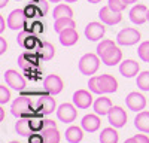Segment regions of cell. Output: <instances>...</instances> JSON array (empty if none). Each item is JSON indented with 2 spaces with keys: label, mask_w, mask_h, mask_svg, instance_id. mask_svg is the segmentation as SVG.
<instances>
[{
  "label": "cell",
  "mask_w": 149,
  "mask_h": 143,
  "mask_svg": "<svg viewBox=\"0 0 149 143\" xmlns=\"http://www.w3.org/2000/svg\"><path fill=\"white\" fill-rule=\"evenodd\" d=\"M118 139H119V134L115 130V127L104 128L100 134V143H118Z\"/></svg>",
  "instance_id": "cb8c5ba5"
},
{
  "label": "cell",
  "mask_w": 149,
  "mask_h": 143,
  "mask_svg": "<svg viewBox=\"0 0 149 143\" xmlns=\"http://www.w3.org/2000/svg\"><path fill=\"white\" fill-rule=\"evenodd\" d=\"M139 70H140V66H139L137 61H134V60H125V61H122L121 66H119V73L124 78H134L139 73Z\"/></svg>",
  "instance_id": "e0dca14e"
},
{
  "label": "cell",
  "mask_w": 149,
  "mask_h": 143,
  "mask_svg": "<svg viewBox=\"0 0 149 143\" xmlns=\"http://www.w3.org/2000/svg\"><path fill=\"white\" fill-rule=\"evenodd\" d=\"M134 139H136L137 143H149V137L146 134H136Z\"/></svg>",
  "instance_id": "60d3db41"
},
{
  "label": "cell",
  "mask_w": 149,
  "mask_h": 143,
  "mask_svg": "<svg viewBox=\"0 0 149 143\" xmlns=\"http://www.w3.org/2000/svg\"><path fill=\"white\" fill-rule=\"evenodd\" d=\"M9 143H18V142H15V140H14V142H9Z\"/></svg>",
  "instance_id": "11a10c76"
},
{
  "label": "cell",
  "mask_w": 149,
  "mask_h": 143,
  "mask_svg": "<svg viewBox=\"0 0 149 143\" xmlns=\"http://www.w3.org/2000/svg\"><path fill=\"white\" fill-rule=\"evenodd\" d=\"M140 40V31L136 30V28H122L118 36H116V42L122 46H131V45H136Z\"/></svg>",
  "instance_id": "3957f363"
},
{
  "label": "cell",
  "mask_w": 149,
  "mask_h": 143,
  "mask_svg": "<svg viewBox=\"0 0 149 143\" xmlns=\"http://www.w3.org/2000/svg\"><path fill=\"white\" fill-rule=\"evenodd\" d=\"M40 134L43 137V143H60V131L57 128H48V130H42Z\"/></svg>",
  "instance_id": "484cf974"
},
{
  "label": "cell",
  "mask_w": 149,
  "mask_h": 143,
  "mask_svg": "<svg viewBox=\"0 0 149 143\" xmlns=\"http://www.w3.org/2000/svg\"><path fill=\"white\" fill-rule=\"evenodd\" d=\"M57 109V101L52 94H42L37 97V110L42 115H49Z\"/></svg>",
  "instance_id": "277c9868"
},
{
  "label": "cell",
  "mask_w": 149,
  "mask_h": 143,
  "mask_svg": "<svg viewBox=\"0 0 149 143\" xmlns=\"http://www.w3.org/2000/svg\"><path fill=\"white\" fill-rule=\"evenodd\" d=\"M37 6V14H39V17H43L48 14V10H49V5L48 2H45V0H39V2L36 3Z\"/></svg>",
  "instance_id": "e575fe53"
},
{
  "label": "cell",
  "mask_w": 149,
  "mask_h": 143,
  "mask_svg": "<svg viewBox=\"0 0 149 143\" xmlns=\"http://www.w3.org/2000/svg\"><path fill=\"white\" fill-rule=\"evenodd\" d=\"M84 128L78 125H72L66 130V140L69 143H79L84 139Z\"/></svg>",
  "instance_id": "7402d4cb"
},
{
  "label": "cell",
  "mask_w": 149,
  "mask_h": 143,
  "mask_svg": "<svg viewBox=\"0 0 149 143\" xmlns=\"http://www.w3.org/2000/svg\"><path fill=\"white\" fill-rule=\"evenodd\" d=\"M10 100V92L5 85H0V104H6Z\"/></svg>",
  "instance_id": "836d02e7"
},
{
  "label": "cell",
  "mask_w": 149,
  "mask_h": 143,
  "mask_svg": "<svg viewBox=\"0 0 149 143\" xmlns=\"http://www.w3.org/2000/svg\"><path fill=\"white\" fill-rule=\"evenodd\" d=\"M34 42H36V37H33V36H29V37L26 39V42H24V45H22V46L30 48V46H33V45H34Z\"/></svg>",
  "instance_id": "ee69618b"
},
{
  "label": "cell",
  "mask_w": 149,
  "mask_h": 143,
  "mask_svg": "<svg viewBox=\"0 0 149 143\" xmlns=\"http://www.w3.org/2000/svg\"><path fill=\"white\" fill-rule=\"evenodd\" d=\"M5 27H6V26H5V18L0 17V33L5 31Z\"/></svg>",
  "instance_id": "f6af8a7d"
},
{
  "label": "cell",
  "mask_w": 149,
  "mask_h": 143,
  "mask_svg": "<svg viewBox=\"0 0 149 143\" xmlns=\"http://www.w3.org/2000/svg\"><path fill=\"white\" fill-rule=\"evenodd\" d=\"M148 21H149V9H148Z\"/></svg>",
  "instance_id": "db71d44e"
},
{
  "label": "cell",
  "mask_w": 149,
  "mask_h": 143,
  "mask_svg": "<svg viewBox=\"0 0 149 143\" xmlns=\"http://www.w3.org/2000/svg\"><path fill=\"white\" fill-rule=\"evenodd\" d=\"M36 109H37V99L34 101V99L31 97V95H21V97L15 99L14 103H12V106H10L12 115L17 116V118L29 116Z\"/></svg>",
  "instance_id": "6da1fadb"
},
{
  "label": "cell",
  "mask_w": 149,
  "mask_h": 143,
  "mask_svg": "<svg viewBox=\"0 0 149 143\" xmlns=\"http://www.w3.org/2000/svg\"><path fill=\"white\" fill-rule=\"evenodd\" d=\"M15 131H17V134L22 137H30L34 133L31 128V124H30V118L29 116L18 118V121L15 122Z\"/></svg>",
  "instance_id": "d6986e66"
},
{
  "label": "cell",
  "mask_w": 149,
  "mask_h": 143,
  "mask_svg": "<svg viewBox=\"0 0 149 143\" xmlns=\"http://www.w3.org/2000/svg\"><path fill=\"white\" fill-rule=\"evenodd\" d=\"M100 67V57L93 54V52H88L85 54L81 60H79V72L82 75H94L95 72Z\"/></svg>",
  "instance_id": "7a4b0ae2"
},
{
  "label": "cell",
  "mask_w": 149,
  "mask_h": 143,
  "mask_svg": "<svg viewBox=\"0 0 149 143\" xmlns=\"http://www.w3.org/2000/svg\"><path fill=\"white\" fill-rule=\"evenodd\" d=\"M124 2H125L127 5H130V3H136V2H137V0H124Z\"/></svg>",
  "instance_id": "681fc988"
},
{
  "label": "cell",
  "mask_w": 149,
  "mask_h": 143,
  "mask_svg": "<svg viewBox=\"0 0 149 143\" xmlns=\"http://www.w3.org/2000/svg\"><path fill=\"white\" fill-rule=\"evenodd\" d=\"M3 116H5V110H3V107H0V118L3 119Z\"/></svg>",
  "instance_id": "c3c4849f"
},
{
  "label": "cell",
  "mask_w": 149,
  "mask_h": 143,
  "mask_svg": "<svg viewBox=\"0 0 149 143\" xmlns=\"http://www.w3.org/2000/svg\"><path fill=\"white\" fill-rule=\"evenodd\" d=\"M55 55V48L52 43L49 42H43L40 45V58L45 60V61H48V60H51L52 57Z\"/></svg>",
  "instance_id": "4316f807"
},
{
  "label": "cell",
  "mask_w": 149,
  "mask_h": 143,
  "mask_svg": "<svg viewBox=\"0 0 149 143\" xmlns=\"http://www.w3.org/2000/svg\"><path fill=\"white\" fill-rule=\"evenodd\" d=\"M29 143H43V137H42V134H31L30 137H29Z\"/></svg>",
  "instance_id": "ab89813d"
},
{
  "label": "cell",
  "mask_w": 149,
  "mask_h": 143,
  "mask_svg": "<svg viewBox=\"0 0 149 143\" xmlns=\"http://www.w3.org/2000/svg\"><path fill=\"white\" fill-rule=\"evenodd\" d=\"M24 12H26V17H27V18H33V17H36V15L39 17V14H37V6H36V5H31V6L29 5L26 9H24Z\"/></svg>",
  "instance_id": "8d00e7d4"
},
{
  "label": "cell",
  "mask_w": 149,
  "mask_h": 143,
  "mask_svg": "<svg viewBox=\"0 0 149 143\" xmlns=\"http://www.w3.org/2000/svg\"><path fill=\"white\" fill-rule=\"evenodd\" d=\"M30 36V33L26 30V31H21L19 34H18V37H17V42H18V45H24V42H26V39Z\"/></svg>",
  "instance_id": "f35d334b"
},
{
  "label": "cell",
  "mask_w": 149,
  "mask_h": 143,
  "mask_svg": "<svg viewBox=\"0 0 149 143\" xmlns=\"http://www.w3.org/2000/svg\"><path fill=\"white\" fill-rule=\"evenodd\" d=\"M5 81L6 83L10 87V88H14L17 91H24V88L27 87V83H26V79H24L17 70H6L5 72Z\"/></svg>",
  "instance_id": "52a82bcc"
},
{
  "label": "cell",
  "mask_w": 149,
  "mask_h": 143,
  "mask_svg": "<svg viewBox=\"0 0 149 143\" xmlns=\"http://www.w3.org/2000/svg\"><path fill=\"white\" fill-rule=\"evenodd\" d=\"M104 31H106V27L102 22H90L88 26L85 27V36H86V39L91 40V42L100 40L104 36Z\"/></svg>",
  "instance_id": "7c38bea8"
},
{
  "label": "cell",
  "mask_w": 149,
  "mask_h": 143,
  "mask_svg": "<svg viewBox=\"0 0 149 143\" xmlns=\"http://www.w3.org/2000/svg\"><path fill=\"white\" fill-rule=\"evenodd\" d=\"M137 87L142 91H149V72H142L137 76Z\"/></svg>",
  "instance_id": "f1b7e54d"
},
{
  "label": "cell",
  "mask_w": 149,
  "mask_h": 143,
  "mask_svg": "<svg viewBox=\"0 0 149 143\" xmlns=\"http://www.w3.org/2000/svg\"><path fill=\"white\" fill-rule=\"evenodd\" d=\"M98 17H100L102 22H104L106 26H115V24L121 22V19H122L121 12H115V10H112L109 6L102 8V9H100V12H98Z\"/></svg>",
  "instance_id": "5bb4252c"
},
{
  "label": "cell",
  "mask_w": 149,
  "mask_h": 143,
  "mask_svg": "<svg viewBox=\"0 0 149 143\" xmlns=\"http://www.w3.org/2000/svg\"><path fill=\"white\" fill-rule=\"evenodd\" d=\"M8 3H9V0H0V8L3 9V8H5Z\"/></svg>",
  "instance_id": "bcb514c9"
},
{
  "label": "cell",
  "mask_w": 149,
  "mask_h": 143,
  "mask_svg": "<svg viewBox=\"0 0 149 143\" xmlns=\"http://www.w3.org/2000/svg\"><path fill=\"white\" fill-rule=\"evenodd\" d=\"M78 110H76V106L72 104V103H63L58 109H57V116L61 122L64 124H70L76 119Z\"/></svg>",
  "instance_id": "8992f818"
},
{
  "label": "cell",
  "mask_w": 149,
  "mask_h": 143,
  "mask_svg": "<svg viewBox=\"0 0 149 143\" xmlns=\"http://www.w3.org/2000/svg\"><path fill=\"white\" fill-rule=\"evenodd\" d=\"M134 125L142 133H149V112H139L134 118Z\"/></svg>",
  "instance_id": "603a6c76"
},
{
  "label": "cell",
  "mask_w": 149,
  "mask_h": 143,
  "mask_svg": "<svg viewBox=\"0 0 149 143\" xmlns=\"http://www.w3.org/2000/svg\"><path fill=\"white\" fill-rule=\"evenodd\" d=\"M30 124H31L33 131H42V130H43V119H39V118H30Z\"/></svg>",
  "instance_id": "d590c367"
},
{
  "label": "cell",
  "mask_w": 149,
  "mask_h": 143,
  "mask_svg": "<svg viewBox=\"0 0 149 143\" xmlns=\"http://www.w3.org/2000/svg\"><path fill=\"white\" fill-rule=\"evenodd\" d=\"M33 63H34V60H31L30 55H27V54H22V55L18 57V64H19V67L24 69V70H29Z\"/></svg>",
  "instance_id": "4dcf8cb0"
},
{
  "label": "cell",
  "mask_w": 149,
  "mask_h": 143,
  "mask_svg": "<svg viewBox=\"0 0 149 143\" xmlns=\"http://www.w3.org/2000/svg\"><path fill=\"white\" fill-rule=\"evenodd\" d=\"M107 116H109V124L112 127H115V128H121V127L125 125V122H127V113L119 106H113V107H112L110 112L107 113Z\"/></svg>",
  "instance_id": "30bf717a"
},
{
  "label": "cell",
  "mask_w": 149,
  "mask_h": 143,
  "mask_svg": "<svg viewBox=\"0 0 149 143\" xmlns=\"http://www.w3.org/2000/svg\"><path fill=\"white\" fill-rule=\"evenodd\" d=\"M102 125V121H100V118H98V115L95 113H90V115H85L82 118V122H81V127L85 130V131H88V133H94V131H97L98 128H100Z\"/></svg>",
  "instance_id": "ac0fdd59"
},
{
  "label": "cell",
  "mask_w": 149,
  "mask_h": 143,
  "mask_svg": "<svg viewBox=\"0 0 149 143\" xmlns=\"http://www.w3.org/2000/svg\"><path fill=\"white\" fill-rule=\"evenodd\" d=\"M17 2H21V0H17Z\"/></svg>",
  "instance_id": "9f6ffc18"
},
{
  "label": "cell",
  "mask_w": 149,
  "mask_h": 143,
  "mask_svg": "<svg viewBox=\"0 0 149 143\" xmlns=\"http://www.w3.org/2000/svg\"><path fill=\"white\" fill-rule=\"evenodd\" d=\"M43 88L46 92L52 94V95H57L63 91L64 88V83H63V79H61L58 75H49L45 78L43 81Z\"/></svg>",
  "instance_id": "ba28073f"
},
{
  "label": "cell",
  "mask_w": 149,
  "mask_h": 143,
  "mask_svg": "<svg viewBox=\"0 0 149 143\" xmlns=\"http://www.w3.org/2000/svg\"><path fill=\"white\" fill-rule=\"evenodd\" d=\"M64 2H69V3H73V2H78V0H64Z\"/></svg>",
  "instance_id": "816d5d0a"
},
{
  "label": "cell",
  "mask_w": 149,
  "mask_h": 143,
  "mask_svg": "<svg viewBox=\"0 0 149 143\" xmlns=\"http://www.w3.org/2000/svg\"><path fill=\"white\" fill-rule=\"evenodd\" d=\"M107 6H109L112 10H115V12H122L128 5L124 2V0H109Z\"/></svg>",
  "instance_id": "d6a6232c"
},
{
  "label": "cell",
  "mask_w": 149,
  "mask_h": 143,
  "mask_svg": "<svg viewBox=\"0 0 149 143\" xmlns=\"http://www.w3.org/2000/svg\"><path fill=\"white\" fill-rule=\"evenodd\" d=\"M79 39V34L74 28H66L60 33V43L64 45V46H72L78 42Z\"/></svg>",
  "instance_id": "44dd1931"
},
{
  "label": "cell",
  "mask_w": 149,
  "mask_h": 143,
  "mask_svg": "<svg viewBox=\"0 0 149 143\" xmlns=\"http://www.w3.org/2000/svg\"><path fill=\"white\" fill-rule=\"evenodd\" d=\"M137 54H139V57H140L142 61L149 63V40L140 43L139 49H137Z\"/></svg>",
  "instance_id": "f546056e"
},
{
  "label": "cell",
  "mask_w": 149,
  "mask_h": 143,
  "mask_svg": "<svg viewBox=\"0 0 149 143\" xmlns=\"http://www.w3.org/2000/svg\"><path fill=\"white\" fill-rule=\"evenodd\" d=\"M130 19L136 26H142L143 22L148 21V8L145 5H136L130 10Z\"/></svg>",
  "instance_id": "2e32d148"
},
{
  "label": "cell",
  "mask_w": 149,
  "mask_h": 143,
  "mask_svg": "<svg viewBox=\"0 0 149 143\" xmlns=\"http://www.w3.org/2000/svg\"><path fill=\"white\" fill-rule=\"evenodd\" d=\"M88 87H90V91H91V92H95V94H98V87H97V76H93V78H90Z\"/></svg>",
  "instance_id": "74e56055"
},
{
  "label": "cell",
  "mask_w": 149,
  "mask_h": 143,
  "mask_svg": "<svg viewBox=\"0 0 149 143\" xmlns=\"http://www.w3.org/2000/svg\"><path fill=\"white\" fill-rule=\"evenodd\" d=\"M88 2H90V3H93V5H95V3H100L102 0H88Z\"/></svg>",
  "instance_id": "f907efd6"
},
{
  "label": "cell",
  "mask_w": 149,
  "mask_h": 143,
  "mask_svg": "<svg viewBox=\"0 0 149 143\" xmlns=\"http://www.w3.org/2000/svg\"><path fill=\"white\" fill-rule=\"evenodd\" d=\"M74 27H76V22L73 21L72 17L58 18V19H55V22H54V30H55L57 33H61V31L66 30V28H74Z\"/></svg>",
  "instance_id": "d4e9b609"
},
{
  "label": "cell",
  "mask_w": 149,
  "mask_h": 143,
  "mask_svg": "<svg viewBox=\"0 0 149 143\" xmlns=\"http://www.w3.org/2000/svg\"><path fill=\"white\" fill-rule=\"evenodd\" d=\"M115 45V42L113 40H110V39H104V40H102L100 43H98V46H97V55L98 57H102L110 46H113Z\"/></svg>",
  "instance_id": "1f68e13d"
},
{
  "label": "cell",
  "mask_w": 149,
  "mask_h": 143,
  "mask_svg": "<svg viewBox=\"0 0 149 143\" xmlns=\"http://www.w3.org/2000/svg\"><path fill=\"white\" fill-rule=\"evenodd\" d=\"M97 87H98V94L115 92L118 90V81L112 75H102L97 76Z\"/></svg>",
  "instance_id": "5b68a950"
},
{
  "label": "cell",
  "mask_w": 149,
  "mask_h": 143,
  "mask_svg": "<svg viewBox=\"0 0 149 143\" xmlns=\"http://www.w3.org/2000/svg\"><path fill=\"white\" fill-rule=\"evenodd\" d=\"M94 112L98 115V116H104V115H107L109 112H110V109L113 106H112V101H110V99H107V97H98L95 101H94Z\"/></svg>",
  "instance_id": "ffe728a7"
},
{
  "label": "cell",
  "mask_w": 149,
  "mask_h": 143,
  "mask_svg": "<svg viewBox=\"0 0 149 143\" xmlns=\"http://www.w3.org/2000/svg\"><path fill=\"white\" fill-rule=\"evenodd\" d=\"M64 17H73V10L67 5H57L54 9V18H64Z\"/></svg>",
  "instance_id": "83f0119b"
},
{
  "label": "cell",
  "mask_w": 149,
  "mask_h": 143,
  "mask_svg": "<svg viewBox=\"0 0 149 143\" xmlns=\"http://www.w3.org/2000/svg\"><path fill=\"white\" fill-rule=\"evenodd\" d=\"M100 58H102V61L106 66H115L122 60V52H121V49L116 45H113V46H110Z\"/></svg>",
  "instance_id": "9a60e30c"
},
{
  "label": "cell",
  "mask_w": 149,
  "mask_h": 143,
  "mask_svg": "<svg viewBox=\"0 0 149 143\" xmlns=\"http://www.w3.org/2000/svg\"><path fill=\"white\" fill-rule=\"evenodd\" d=\"M125 103H127V107L133 112H142L146 106V99L145 95L140 94V92H130L125 99Z\"/></svg>",
  "instance_id": "8fae6325"
},
{
  "label": "cell",
  "mask_w": 149,
  "mask_h": 143,
  "mask_svg": "<svg viewBox=\"0 0 149 143\" xmlns=\"http://www.w3.org/2000/svg\"><path fill=\"white\" fill-rule=\"evenodd\" d=\"M26 12L24 9H15L12 10L8 17V27L10 30H22L26 26Z\"/></svg>",
  "instance_id": "9c48e42d"
},
{
  "label": "cell",
  "mask_w": 149,
  "mask_h": 143,
  "mask_svg": "<svg viewBox=\"0 0 149 143\" xmlns=\"http://www.w3.org/2000/svg\"><path fill=\"white\" fill-rule=\"evenodd\" d=\"M48 128H57V124L51 119H43V130H48Z\"/></svg>",
  "instance_id": "b9f144b4"
},
{
  "label": "cell",
  "mask_w": 149,
  "mask_h": 143,
  "mask_svg": "<svg viewBox=\"0 0 149 143\" xmlns=\"http://www.w3.org/2000/svg\"><path fill=\"white\" fill-rule=\"evenodd\" d=\"M6 49H8V43H6L5 37H0V54L3 55L6 52Z\"/></svg>",
  "instance_id": "7bdbcfd3"
},
{
  "label": "cell",
  "mask_w": 149,
  "mask_h": 143,
  "mask_svg": "<svg viewBox=\"0 0 149 143\" xmlns=\"http://www.w3.org/2000/svg\"><path fill=\"white\" fill-rule=\"evenodd\" d=\"M124 143H137V142H136V139H134V137H131V139H127Z\"/></svg>",
  "instance_id": "7dc6e473"
},
{
  "label": "cell",
  "mask_w": 149,
  "mask_h": 143,
  "mask_svg": "<svg viewBox=\"0 0 149 143\" xmlns=\"http://www.w3.org/2000/svg\"><path fill=\"white\" fill-rule=\"evenodd\" d=\"M49 2H54V3H58V2H61V0H49Z\"/></svg>",
  "instance_id": "f5cc1de1"
},
{
  "label": "cell",
  "mask_w": 149,
  "mask_h": 143,
  "mask_svg": "<svg viewBox=\"0 0 149 143\" xmlns=\"http://www.w3.org/2000/svg\"><path fill=\"white\" fill-rule=\"evenodd\" d=\"M73 104L79 109H88L93 103V95L86 90H78L73 94Z\"/></svg>",
  "instance_id": "4fadbf2b"
}]
</instances>
